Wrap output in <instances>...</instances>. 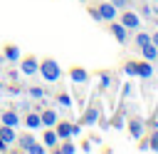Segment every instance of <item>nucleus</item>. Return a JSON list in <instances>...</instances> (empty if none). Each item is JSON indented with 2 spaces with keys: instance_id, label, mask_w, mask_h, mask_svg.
I'll use <instances>...</instances> for the list:
<instances>
[{
  "instance_id": "1",
  "label": "nucleus",
  "mask_w": 158,
  "mask_h": 154,
  "mask_svg": "<svg viewBox=\"0 0 158 154\" xmlns=\"http://www.w3.org/2000/svg\"><path fill=\"white\" fill-rule=\"evenodd\" d=\"M40 75H42V79H44V82L54 84V82L62 77V67H59V62H57V60L47 57V60H42V62H40Z\"/></svg>"
},
{
  "instance_id": "2",
  "label": "nucleus",
  "mask_w": 158,
  "mask_h": 154,
  "mask_svg": "<svg viewBox=\"0 0 158 154\" xmlns=\"http://www.w3.org/2000/svg\"><path fill=\"white\" fill-rule=\"evenodd\" d=\"M15 144H17V149H20V152H30V154H44V152H47V147H44V144H40L32 134H22V137H17V142H15Z\"/></svg>"
},
{
  "instance_id": "3",
  "label": "nucleus",
  "mask_w": 158,
  "mask_h": 154,
  "mask_svg": "<svg viewBox=\"0 0 158 154\" xmlns=\"http://www.w3.org/2000/svg\"><path fill=\"white\" fill-rule=\"evenodd\" d=\"M118 22H121L126 30H141V15L133 12V10H128V7L121 12V20H118Z\"/></svg>"
},
{
  "instance_id": "4",
  "label": "nucleus",
  "mask_w": 158,
  "mask_h": 154,
  "mask_svg": "<svg viewBox=\"0 0 158 154\" xmlns=\"http://www.w3.org/2000/svg\"><path fill=\"white\" fill-rule=\"evenodd\" d=\"M126 127H128V134H131L133 139H141V137H143V132H146V122H143L141 117H131Z\"/></svg>"
},
{
  "instance_id": "5",
  "label": "nucleus",
  "mask_w": 158,
  "mask_h": 154,
  "mask_svg": "<svg viewBox=\"0 0 158 154\" xmlns=\"http://www.w3.org/2000/svg\"><path fill=\"white\" fill-rule=\"evenodd\" d=\"M20 72L27 75V77L37 75V72H40V60H35V57H25V60H20Z\"/></svg>"
},
{
  "instance_id": "6",
  "label": "nucleus",
  "mask_w": 158,
  "mask_h": 154,
  "mask_svg": "<svg viewBox=\"0 0 158 154\" xmlns=\"http://www.w3.org/2000/svg\"><path fill=\"white\" fill-rule=\"evenodd\" d=\"M99 122V104L96 102H91L86 109H84V117H81V124H86V127H91V124H96Z\"/></svg>"
},
{
  "instance_id": "7",
  "label": "nucleus",
  "mask_w": 158,
  "mask_h": 154,
  "mask_svg": "<svg viewBox=\"0 0 158 154\" xmlns=\"http://www.w3.org/2000/svg\"><path fill=\"white\" fill-rule=\"evenodd\" d=\"M109 30H111V35L116 37V42H118V45H126V42H128V30H126L121 22H111V25H109Z\"/></svg>"
},
{
  "instance_id": "8",
  "label": "nucleus",
  "mask_w": 158,
  "mask_h": 154,
  "mask_svg": "<svg viewBox=\"0 0 158 154\" xmlns=\"http://www.w3.org/2000/svg\"><path fill=\"white\" fill-rule=\"evenodd\" d=\"M96 10H99L101 20H106V22H111V20L116 17V7H114L109 0H106V2H99V7H96Z\"/></svg>"
},
{
  "instance_id": "9",
  "label": "nucleus",
  "mask_w": 158,
  "mask_h": 154,
  "mask_svg": "<svg viewBox=\"0 0 158 154\" xmlns=\"http://www.w3.org/2000/svg\"><path fill=\"white\" fill-rule=\"evenodd\" d=\"M69 79L77 82V84H84V82H89V70H84V67H72V70H69Z\"/></svg>"
},
{
  "instance_id": "10",
  "label": "nucleus",
  "mask_w": 158,
  "mask_h": 154,
  "mask_svg": "<svg viewBox=\"0 0 158 154\" xmlns=\"http://www.w3.org/2000/svg\"><path fill=\"white\" fill-rule=\"evenodd\" d=\"M0 142H2V144H7V147H10V144H15V142H17L15 127H7V124H2V127H0Z\"/></svg>"
},
{
  "instance_id": "11",
  "label": "nucleus",
  "mask_w": 158,
  "mask_h": 154,
  "mask_svg": "<svg viewBox=\"0 0 158 154\" xmlns=\"http://www.w3.org/2000/svg\"><path fill=\"white\" fill-rule=\"evenodd\" d=\"M0 124L17 127V124H20V114H17L15 109H7V112H2V114H0Z\"/></svg>"
},
{
  "instance_id": "12",
  "label": "nucleus",
  "mask_w": 158,
  "mask_h": 154,
  "mask_svg": "<svg viewBox=\"0 0 158 154\" xmlns=\"http://www.w3.org/2000/svg\"><path fill=\"white\" fill-rule=\"evenodd\" d=\"M141 55H143V60H148V62H158V47H156L153 42L143 45V47H141Z\"/></svg>"
},
{
  "instance_id": "13",
  "label": "nucleus",
  "mask_w": 158,
  "mask_h": 154,
  "mask_svg": "<svg viewBox=\"0 0 158 154\" xmlns=\"http://www.w3.org/2000/svg\"><path fill=\"white\" fill-rule=\"evenodd\" d=\"M40 119H42V127H54L59 117L54 109H44V112H40Z\"/></svg>"
},
{
  "instance_id": "14",
  "label": "nucleus",
  "mask_w": 158,
  "mask_h": 154,
  "mask_svg": "<svg viewBox=\"0 0 158 154\" xmlns=\"http://www.w3.org/2000/svg\"><path fill=\"white\" fill-rule=\"evenodd\" d=\"M54 132H57V137H59V139H69V137H72V124H69V122H59V119H57Z\"/></svg>"
},
{
  "instance_id": "15",
  "label": "nucleus",
  "mask_w": 158,
  "mask_h": 154,
  "mask_svg": "<svg viewBox=\"0 0 158 154\" xmlns=\"http://www.w3.org/2000/svg\"><path fill=\"white\" fill-rule=\"evenodd\" d=\"M42 142H44V147H47V149H54V147L59 144V137H57V132H54L52 127H47V132H44Z\"/></svg>"
},
{
  "instance_id": "16",
  "label": "nucleus",
  "mask_w": 158,
  "mask_h": 154,
  "mask_svg": "<svg viewBox=\"0 0 158 154\" xmlns=\"http://www.w3.org/2000/svg\"><path fill=\"white\" fill-rule=\"evenodd\" d=\"M146 149H151V152H158V129H153V132L148 134V139L141 144V152H146Z\"/></svg>"
},
{
  "instance_id": "17",
  "label": "nucleus",
  "mask_w": 158,
  "mask_h": 154,
  "mask_svg": "<svg viewBox=\"0 0 158 154\" xmlns=\"http://www.w3.org/2000/svg\"><path fill=\"white\" fill-rule=\"evenodd\" d=\"M138 77H141V79H151V77H153V67H151L148 60H146V62H138Z\"/></svg>"
},
{
  "instance_id": "18",
  "label": "nucleus",
  "mask_w": 158,
  "mask_h": 154,
  "mask_svg": "<svg viewBox=\"0 0 158 154\" xmlns=\"http://www.w3.org/2000/svg\"><path fill=\"white\" fill-rule=\"evenodd\" d=\"M25 124H27L30 129H37V127H42L40 112H27V117H25Z\"/></svg>"
},
{
  "instance_id": "19",
  "label": "nucleus",
  "mask_w": 158,
  "mask_h": 154,
  "mask_svg": "<svg viewBox=\"0 0 158 154\" xmlns=\"http://www.w3.org/2000/svg\"><path fill=\"white\" fill-rule=\"evenodd\" d=\"M5 60H7V62H20V50H17L15 45H7V47H5Z\"/></svg>"
},
{
  "instance_id": "20",
  "label": "nucleus",
  "mask_w": 158,
  "mask_h": 154,
  "mask_svg": "<svg viewBox=\"0 0 158 154\" xmlns=\"http://www.w3.org/2000/svg\"><path fill=\"white\" fill-rule=\"evenodd\" d=\"M59 142H62V144H59V147H54L59 154H74V152H77V147H74L69 139H59Z\"/></svg>"
},
{
  "instance_id": "21",
  "label": "nucleus",
  "mask_w": 158,
  "mask_h": 154,
  "mask_svg": "<svg viewBox=\"0 0 158 154\" xmlns=\"http://www.w3.org/2000/svg\"><path fill=\"white\" fill-rule=\"evenodd\" d=\"M133 42H136V47L141 50L143 45H148V42H151V35H148V32H143V30H138V32H136V37H133Z\"/></svg>"
},
{
  "instance_id": "22",
  "label": "nucleus",
  "mask_w": 158,
  "mask_h": 154,
  "mask_svg": "<svg viewBox=\"0 0 158 154\" xmlns=\"http://www.w3.org/2000/svg\"><path fill=\"white\" fill-rule=\"evenodd\" d=\"M123 72H126L128 77H138V62H133V60H128V62L123 65Z\"/></svg>"
},
{
  "instance_id": "23",
  "label": "nucleus",
  "mask_w": 158,
  "mask_h": 154,
  "mask_svg": "<svg viewBox=\"0 0 158 154\" xmlns=\"http://www.w3.org/2000/svg\"><path fill=\"white\" fill-rule=\"evenodd\" d=\"M57 102H59V104H62V107H72V97H69V94H67V92H62V94H59V97H57Z\"/></svg>"
},
{
  "instance_id": "24",
  "label": "nucleus",
  "mask_w": 158,
  "mask_h": 154,
  "mask_svg": "<svg viewBox=\"0 0 158 154\" xmlns=\"http://www.w3.org/2000/svg\"><path fill=\"white\" fill-rule=\"evenodd\" d=\"M109 2H111L116 10H126V7L131 5V0H109Z\"/></svg>"
},
{
  "instance_id": "25",
  "label": "nucleus",
  "mask_w": 158,
  "mask_h": 154,
  "mask_svg": "<svg viewBox=\"0 0 158 154\" xmlns=\"http://www.w3.org/2000/svg\"><path fill=\"white\" fill-rule=\"evenodd\" d=\"M114 84V77L111 75H101V89H109Z\"/></svg>"
},
{
  "instance_id": "26",
  "label": "nucleus",
  "mask_w": 158,
  "mask_h": 154,
  "mask_svg": "<svg viewBox=\"0 0 158 154\" xmlns=\"http://www.w3.org/2000/svg\"><path fill=\"white\" fill-rule=\"evenodd\" d=\"M30 97L42 99V97H44V89H42V87H30Z\"/></svg>"
},
{
  "instance_id": "27",
  "label": "nucleus",
  "mask_w": 158,
  "mask_h": 154,
  "mask_svg": "<svg viewBox=\"0 0 158 154\" xmlns=\"http://www.w3.org/2000/svg\"><path fill=\"white\" fill-rule=\"evenodd\" d=\"M141 15H143V17H148V20H151V17H153V10H151V7H148V5H143V7H141Z\"/></svg>"
},
{
  "instance_id": "28",
  "label": "nucleus",
  "mask_w": 158,
  "mask_h": 154,
  "mask_svg": "<svg viewBox=\"0 0 158 154\" xmlns=\"http://www.w3.org/2000/svg\"><path fill=\"white\" fill-rule=\"evenodd\" d=\"M111 127H114V129H123L126 124H123V119H121V117H116V119L111 122Z\"/></svg>"
},
{
  "instance_id": "29",
  "label": "nucleus",
  "mask_w": 158,
  "mask_h": 154,
  "mask_svg": "<svg viewBox=\"0 0 158 154\" xmlns=\"http://www.w3.org/2000/svg\"><path fill=\"white\" fill-rule=\"evenodd\" d=\"M89 15H91L94 20H99V22H101V15H99V10H89Z\"/></svg>"
},
{
  "instance_id": "30",
  "label": "nucleus",
  "mask_w": 158,
  "mask_h": 154,
  "mask_svg": "<svg viewBox=\"0 0 158 154\" xmlns=\"http://www.w3.org/2000/svg\"><path fill=\"white\" fill-rule=\"evenodd\" d=\"M79 132H81V127H79V124H72V137H74V134H79Z\"/></svg>"
},
{
  "instance_id": "31",
  "label": "nucleus",
  "mask_w": 158,
  "mask_h": 154,
  "mask_svg": "<svg viewBox=\"0 0 158 154\" xmlns=\"http://www.w3.org/2000/svg\"><path fill=\"white\" fill-rule=\"evenodd\" d=\"M151 42H153V45H156V47H158V30H156V32H153V35H151Z\"/></svg>"
},
{
  "instance_id": "32",
  "label": "nucleus",
  "mask_w": 158,
  "mask_h": 154,
  "mask_svg": "<svg viewBox=\"0 0 158 154\" xmlns=\"http://www.w3.org/2000/svg\"><path fill=\"white\" fill-rule=\"evenodd\" d=\"M0 92H2V82H0Z\"/></svg>"
},
{
  "instance_id": "33",
  "label": "nucleus",
  "mask_w": 158,
  "mask_h": 154,
  "mask_svg": "<svg viewBox=\"0 0 158 154\" xmlns=\"http://www.w3.org/2000/svg\"><path fill=\"white\" fill-rule=\"evenodd\" d=\"M0 104H2V102H0Z\"/></svg>"
},
{
  "instance_id": "34",
  "label": "nucleus",
  "mask_w": 158,
  "mask_h": 154,
  "mask_svg": "<svg viewBox=\"0 0 158 154\" xmlns=\"http://www.w3.org/2000/svg\"><path fill=\"white\" fill-rule=\"evenodd\" d=\"M156 2H158V0H156Z\"/></svg>"
},
{
  "instance_id": "35",
  "label": "nucleus",
  "mask_w": 158,
  "mask_h": 154,
  "mask_svg": "<svg viewBox=\"0 0 158 154\" xmlns=\"http://www.w3.org/2000/svg\"><path fill=\"white\" fill-rule=\"evenodd\" d=\"M81 2H84V0H81Z\"/></svg>"
}]
</instances>
